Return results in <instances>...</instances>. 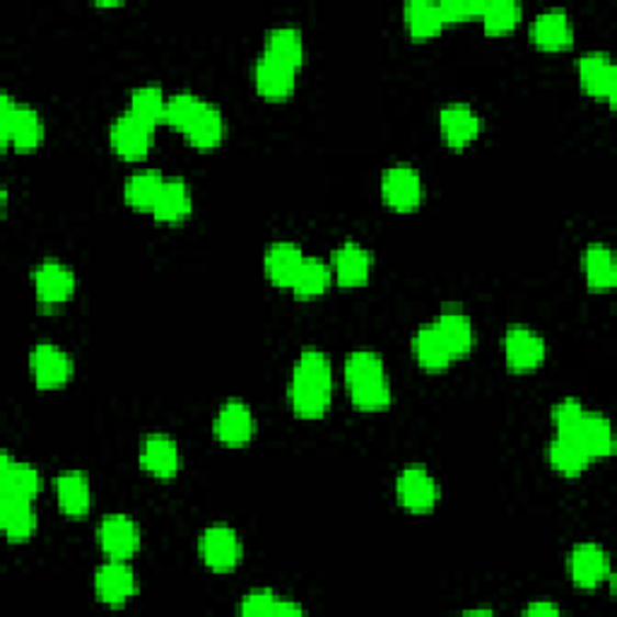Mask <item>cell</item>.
Listing matches in <instances>:
<instances>
[{
    "label": "cell",
    "instance_id": "obj_2",
    "mask_svg": "<svg viewBox=\"0 0 617 617\" xmlns=\"http://www.w3.org/2000/svg\"><path fill=\"white\" fill-rule=\"evenodd\" d=\"M167 126L179 131L195 150H215L225 138V119L220 109L189 92L175 94L169 100Z\"/></svg>",
    "mask_w": 617,
    "mask_h": 617
},
{
    "label": "cell",
    "instance_id": "obj_1",
    "mask_svg": "<svg viewBox=\"0 0 617 617\" xmlns=\"http://www.w3.org/2000/svg\"><path fill=\"white\" fill-rule=\"evenodd\" d=\"M333 372L328 357L306 348L298 357L290 379V405L300 419H321L330 408Z\"/></svg>",
    "mask_w": 617,
    "mask_h": 617
},
{
    "label": "cell",
    "instance_id": "obj_9",
    "mask_svg": "<svg viewBox=\"0 0 617 617\" xmlns=\"http://www.w3.org/2000/svg\"><path fill=\"white\" fill-rule=\"evenodd\" d=\"M97 540L109 560H131L141 550V528L131 516L109 514L102 518Z\"/></svg>",
    "mask_w": 617,
    "mask_h": 617
},
{
    "label": "cell",
    "instance_id": "obj_34",
    "mask_svg": "<svg viewBox=\"0 0 617 617\" xmlns=\"http://www.w3.org/2000/svg\"><path fill=\"white\" fill-rule=\"evenodd\" d=\"M548 461H550L554 471H558L564 478H579L591 463L588 453L582 447H579L574 439L562 437V435H558L550 441Z\"/></svg>",
    "mask_w": 617,
    "mask_h": 617
},
{
    "label": "cell",
    "instance_id": "obj_3",
    "mask_svg": "<svg viewBox=\"0 0 617 617\" xmlns=\"http://www.w3.org/2000/svg\"><path fill=\"white\" fill-rule=\"evenodd\" d=\"M350 401L362 413H381L391 405V384L384 360L374 350H355L345 360Z\"/></svg>",
    "mask_w": 617,
    "mask_h": 617
},
{
    "label": "cell",
    "instance_id": "obj_10",
    "mask_svg": "<svg viewBox=\"0 0 617 617\" xmlns=\"http://www.w3.org/2000/svg\"><path fill=\"white\" fill-rule=\"evenodd\" d=\"M94 588L102 603L119 608L138 594V579L126 564V560H109L94 574Z\"/></svg>",
    "mask_w": 617,
    "mask_h": 617
},
{
    "label": "cell",
    "instance_id": "obj_41",
    "mask_svg": "<svg viewBox=\"0 0 617 617\" xmlns=\"http://www.w3.org/2000/svg\"><path fill=\"white\" fill-rule=\"evenodd\" d=\"M526 615H560V608L552 606L548 601H538V603H530L526 608Z\"/></svg>",
    "mask_w": 617,
    "mask_h": 617
},
{
    "label": "cell",
    "instance_id": "obj_40",
    "mask_svg": "<svg viewBox=\"0 0 617 617\" xmlns=\"http://www.w3.org/2000/svg\"><path fill=\"white\" fill-rule=\"evenodd\" d=\"M582 413H584V405L579 403L576 399L560 401L550 413L554 431H558V435H570L574 425L579 423V417H582Z\"/></svg>",
    "mask_w": 617,
    "mask_h": 617
},
{
    "label": "cell",
    "instance_id": "obj_35",
    "mask_svg": "<svg viewBox=\"0 0 617 617\" xmlns=\"http://www.w3.org/2000/svg\"><path fill=\"white\" fill-rule=\"evenodd\" d=\"M239 613L246 615V617H268V615L285 617V615H302L304 608L300 606V603H294L290 598L276 596L273 591L258 588V591H251V594H246L242 598Z\"/></svg>",
    "mask_w": 617,
    "mask_h": 617
},
{
    "label": "cell",
    "instance_id": "obj_36",
    "mask_svg": "<svg viewBox=\"0 0 617 617\" xmlns=\"http://www.w3.org/2000/svg\"><path fill=\"white\" fill-rule=\"evenodd\" d=\"M405 24L415 42L435 40L444 30V18L439 3H427V0H417V3L405 5Z\"/></svg>",
    "mask_w": 617,
    "mask_h": 617
},
{
    "label": "cell",
    "instance_id": "obj_38",
    "mask_svg": "<svg viewBox=\"0 0 617 617\" xmlns=\"http://www.w3.org/2000/svg\"><path fill=\"white\" fill-rule=\"evenodd\" d=\"M480 20H483L485 34L504 36L516 30L518 20H521V8L512 3V0H502V3H490V0H485V10Z\"/></svg>",
    "mask_w": 617,
    "mask_h": 617
},
{
    "label": "cell",
    "instance_id": "obj_20",
    "mask_svg": "<svg viewBox=\"0 0 617 617\" xmlns=\"http://www.w3.org/2000/svg\"><path fill=\"white\" fill-rule=\"evenodd\" d=\"M530 42H534L540 52L558 54L566 52L574 44V30L572 22L562 10H546L530 24Z\"/></svg>",
    "mask_w": 617,
    "mask_h": 617
},
{
    "label": "cell",
    "instance_id": "obj_30",
    "mask_svg": "<svg viewBox=\"0 0 617 617\" xmlns=\"http://www.w3.org/2000/svg\"><path fill=\"white\" fill-rule=\"evenodd\" d=\"M586 285L594 292H608L617 285V263L606 244H591L584 254Z\"/></svg>",
    "mask_w": 617,
    "mask_h": 617
},
{
    "label": "cell",
    "instance_id": "obj_19",
    "mask_svg": "<svg viewBox=\"0 0 617 617\" xmlns=\"http://www.w3.org/2000/svg\"><path fill=\"white\" fill-rule=\"evenodd\" d=\"M254 85L256 92L268 102H285L294 94L298 85V70L282 66L278 60L261 56L254 66Z\"/></svg>",
    "mask_w": 617,
    "mask_h": 617
},
{
    "label": "cell",
    "instance_id": "obj_12",
    "mask_svg": "<svg viewBox=\"0 0 617 617\" xmlns=\"http://www.w3.org/2000/svg\"><path fill=\"white\" fill-rule=\"evenodd\" d=\"M372 254H369L364 246H360L357 242H345L343 246H338L333 251L330 258V270L333 278L340 288L345 290H355L362 288L369 282V276H372Z\"/></svg>",
    "mask_w": 617,
    "mask_h": 617
},
{
    "label": "cell",
    "instance_id": "obj_13",
    "mask_svg": "<svg viewBox=\"0 0 617 617\" xmlns=\"http://www.w3.org/2000/svg\"><path fill=\"white\" fill-rule=\"evenodd\" d=\"M36 300L42 306H60L66 304L76 292V276L72 270L58 261H44L32 273Z\"/></svg>",
    "mask_w": 617,
    "mask_h": 617
},
{
    "label": "cell",
    "instance_id": "obj_18",
    "mask_svg": "<svg viewBox=\"0 0 617 617\" xmlns=\"http://www.w3.org/2000/svg\"><path fill=\"white\" fill-rule=\"evenodd\" d=\"M213 429H215V437L220 444H225V447H232V449H239L254 439L256 419L242 401H229L220 408Z\"/></svg>",
    "mask_w": 617,
    "mask_h": 617
},
{
    "label": "cell",
    "instance_id": "obj_33",
    "mask_svg": "<svg viewBox=\"0 0 617 617\" xmlns=\"http://www.w3.org/2000/svg\"><path fill=\"white\" fill-rule=\"evenodd\" d=\"M263 56L278 60L282 66L300 70L304 64V40L294 27H278L268 34Z\"/></svg>",
    "mask_w": 617,
    "mask_h": 617
},
{
    "label": "cell",
    "instance_id": "obj_8",
    "mask_svg": "<svg viewBox=\"0 0 617 617\" xmlns=\"http://www.w3.org/2000/svg\"><path fill=\"white\" fill-rule=\"evenodd\" d=\"M201 560L207 570L227 574L242 562V540L229 526H210L199 542Z\"/></svg>",
    "mask_w": 617,
    "mask_h": 617
},
{
    "label": "cell",
    "instance_id": "obj_21",
    "mask_svg": "<svg viewBox=\"0 0 617 617\" xmlns=\"http://www.w3.org/2000/svg\"><path fill=\"white\" fill-rule=\"evenodd\" d=\"M579 82L591 97L615 104L617 72L606 54H586L579 58Z\"/></svg>",
    "mask_w": 617,
    "mask_h": 617
},
{
    "label": "cell",
    "instance_id": "obj_31",
    "mask_svg": "<svg viewBox=\"0 0 617 617\" xmlns=\"http://www.w3.org/2000/svg\"><path fill=\"white\" fill-rule=\"evenodd\" d=\"M167 104L169 100L157 85H143V88L131 94L128 114L138 119L143 126L155 131L159 123H167Z\"/></svg>",
    "mask_w": 617,
    "mask_h": 617
},
{
    "label": "cell",
    "instance_id": "obj_23",
    "mask_svg": "<svg viewBox=\"0 0 617 617\" xmlns=\"http://www.w3.org/2000/svg\"><path fill=\"white\" fill-rule=\"evenodd\" d=\"M304 258L306 256L302 254L298 244H292V242L270 244L266 251V261H263L268 280L280 290H292Z\"/></svg>",
    "mask_w": 617,
    "mask_h": 617
},
{
    "label": "cell",
    "instance_id": "obj_22",
    "mask_svg": "<svg viewBox=\"0 0 617 617\" xmlns=\"http://www.w3.org/2000/svg\"><path fill=\"white\" fill-rule=\"evenodd\" d=\"M439 128L444 143L453 147V150H463V147L478 141L483 123H480V116L468 104H449L441 109Z\"/></svg>",
    "mask_w": 617,
    "mask_h": 617
},
{
    "label": "cell",
    "instance_id": "obj_4",
    "mask_svg": "<svg viewBox=\"0 0 617 617\" xmlns=\"http://www.w3.org/2000/svg\"><path fill=\"white\" fill-rule=\"evenodd\" d=\"M0 138L3 147H15L18 153L36 150L44 141V121L32 106L12 102V97H0Z\"/></svg>",
    "mask_w": 617,
    "mask_h": 617
},
{
    "label": "cell",
    "instance_id": "obj_27",
    "mask_svg": "<svg viewBox=\"0 0 617 617\" xmlns=\"http://www.w3.org/2000/svg\"><path fill=\"white\" fill-rule=\"evenodd\" d=\"M58 507L70 518H82L90 512V480L80 471H68L56 478Z\"/></svg>",
    "mask_w": 617,
    "mask_h": 617
},
{
    "label": "cell",
    "instance_id": "obj_25",
    "mask_svg": "<svg viewBox=\"0 0 617 617\" xmlns=\"http://www.w3.org/2000/svg\"><path fill=\"white\" fill-rule=\"evenodd\" d=\"M413 352H415V360L417 364L425 369V372H444L451 362H453V355L449 350V345L444 343L441 333L435 324L417 328L415 338H413Z\"/></svg>",
    "mask_w": 617,
    "mask_h": 617
},
{
    "label": "cell",
    "instance_id": "obj_5",
    "mask_svg": "<svg viewBox=\"0 0 617 617\" xmlns=\"http://www.w3.org/2000/svg\"><path fill=\"white\" fill-rule=\"evenodd\" d=\"M381 195H384V203L396 213H413L425 199L423 177L408 165L391 167L381 179Z\"/></svg>",
    "mask_w": 617,
    "mask_h": 617
},
{
    "label": "cell",
    "instance_id": "obj_6",
    "mask_svg": "<svg viewBox=\"0 0 617 617\" xmlns=\"http://www.w3.org/2000/svg\"><path fill=\"white\" fill-rule=\"evenodd\" d=\"M504 360L514 374L536 372L546 362V340L526 326H512L504 333Z\"/></svg>",
    "mask_w": 617,
    "mask_h": 617
},
{
    "label": "cell",
    "instance_id": "obj_29",
    "mask_svg": "<svg viewBox=\"0 0 617 617\" xmlns=\"http://www.w3.org/2000/svg\"><path fill=\"white\" fill-rule=\"evenodd\" d=\"M0 526L10 542H24L34 536L36 514L32 509V500L0 497Z\"/></svg>",
    "mask_w": 617,
    "mask_h": 617
},
{
    "label": "cell",
    "instance_id": "obj_15",
    "mask_svg": "<svg viewBox=\"0 0 617 617\" xmlns=\"http://www.w3.org/2000/svg\"><path fill=\"white\" fill-rule=\"evenodd\" d=\"M562 437L574 439L579 447L588 453V459H606V456L615 451V435H613L610 419L598 413L584 411L570 435H562Z\"/></svg>",
    "mask_w": 617,
    "mask_h": 617
},
{
    "label": "cell",
    "instance_id": "obj_17",
    "mask_svg": "<svg viewBox=\"0 0 617 617\" xmlns=\"http://www.w3.org/2000/svg\"><path fill=\"white\" fill-rule=\"evenodd\" d=\"M150 138L153 131L143 126V123L133 119L131 114H123L121 119H116L109 133L111 150H114L123 162H141V159H145L147 153H150Z\"/></svg>",
    "mask_w": 617,
    "mask_h": 617
},
{
    "label": "cell",
    "instance_id": "obj_14",
    "mask_svg": "<svg viewBox=\"0 0 617 617\" xmlns=\"http://www.w3.org/2000/svg\"><path fill=\"white\" fill-rule=\"evenodd\" d=\"M610 574V560L606 550L596 542H582L570 554V576L574 586L584 591H594Z\"/></svg>",
    "mask_w": 617,
    "mask_h": 617
},
{
    "label": "cell",
    "instance_id": "obj_11",
    "mask_svg": "<svg viewBox=\"0 0 617 617\" xmlns=\"http://www.w3.org/2000/svg\"><path fill=\"white\" fill-rule=\"evenodd\" d=\"M396 497L403 509L413 514H429L439 502V487L425 468H405L396 480Z\"/></svg>",
    "mask_w": 617,
    "mask_h": 617
},
{
    "label": "cell",
    "instance_id": "obj_28",
    "mask_svg": "<svg viewBox=\"0 0 617 617\" xmlns=\"http://www.w3.org/2000/svg\"><path fill=\"white\" fill-rule=\"evenodd\" d=\"M191 191L183 179H167L165 189L159 193V199L153 207V215L157 222L165 225H179V222L189 220L191 215Z\"/></svg>",
    "mask_w": 617,
    "mask_h": 617
},
{
    "label": "cell",
    "instance_id": "obj_32",
    "mask_svg": "<svg viewBox=\"0 0 617 617\" xmlns=\"http://www.w3.org/2000/svg\"><path fill=\"white\" fill-rule=\"evenodd\" d=\"M165 177L159 171H138L126 179V187H123V201L133 210H147L153 213V207L159 199V193L165 189Z\"/></svg>",
    "mask_w": 617,
    "mask_h": 617
},
{
    "label": "cell",
    "instance_id": "obj_39",
    "mask_svg": "<svg viewBox=\"0 0 617 617\" xmlns=\"http://www.w3.org/2000/svg\"><path fill=\"white\" fill-rule=\"evenodd\" d=\"M439 10L444 24L480 20L485 10V0H444V3H439Z\"/></svg>",
    "mask_w": 617,
    "mask_h": 617
},
{
    "label": "cell",
    "instance_id": "obj_7",
    "mask_svg": "<svg viewBox=\"0 0 617 617\" xmlns=\"http://www.w3.org/2000/svg\"><path fill=\"white\" fill-rule=\"evenodd\" d=\"M30 372L36 389L42 391H54L64 389L70 377H72V360L68 352L52 343H40L30 352Z\"/></svg>",
    "mask_w": 617,
    "mask_h": 617
},
{
    "label": "cell",
    "instance_id": "obj_26",
    "mask_svg": "<svg viewBox=\"0 0 617 617\" xmlns=\"http://www.w3.org/2000/svg\"><path fill=\"white\" fill-rule=\"evenodd\" d=\"M435 326L439 328L444 343L449 345L453 360H461V357L471 355L475 345V330L468 314L459 312V308H447V312L439 314Z\"/></svg>",
    "mask_w": 617,
    "mask_h": 617
},
{
    "label": "cell",
    "instance_id": "obj_37",
    "mask_svg": "<svg viewBox=\"0 0 617 617\" xmlns=\"http://www.w3.org/2000/svg\"><path fill=\"white\" fill-rule=\"evenodd\" d=\"M333 270L321 258H304V263L298 273V280L292 285V294L298 300H316L330 288Z\"/></svg>",
    "mask_w": 617,
    "mask_h": 617
},
{
    "label": "cell",
    "instance_id": "obj_16",
    "mask_svg": "<svg viewBox=\"0 0 617 617\" xmlns=\"http://www.w3.org/2000/svg\"><path fill=\"white\" fill-rule=\"evenodd\" d=\"M141 468L157 480H171L177 478L181 468V453L177 441L167 435H150L141 444Z\"/></svg>",
    "mask_w": 617,
    "mask_h": 617
},
{
    "label": "cell",
    "instance_id": "obj_24",
    "mask_svg": "<svg viewBox=\"0 0 617 617\" xmlns=\"http://www.w3.org/2000/svg\"><path fill=\"white\" fill-rule=\"evenodd\" d=\"M42 490V478L34 468L18 463L10 459V453L3 451L0 456V497H15V500H34Z\"/></svg>",
    "mask_w": 617,
    "mask_h": 617
}]
</instances>
